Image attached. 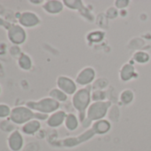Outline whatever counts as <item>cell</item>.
I'll return each instance as SVG.
<instances>
[{
  "mask_svg": "<svg viewBox=\"0 0 151 151\" xmlns=\"http://www.w3.org/2000/svg\"><path fill=\"white\" fill-rule=\"evenodd\" d=\"M36 112L28 107L20 106L12 109L10 118L16 124H25L29 121L35 119Z\"/></svg>",
  "mask_w": 151,
  "mask_h": 151,
  "instance_id": "277c9868",
  "label": "cell"
},
{
  "mask_svg": "<svg viewBox=\"0 0 151 151\" xmlns=\"http://www.w3.org/2000/svg\"><path fill=\"white\" fill-rule=\"evenodd\" d=\"M7 143L12 151H20L23 147L24 139L19 131H14L9 135Z\"/></svg>",
  "mask_w": 151,
  "mask_h": 151,
  "instance_id": "9c48e42d",
  "label": "cell"
},
{
  "mask_svg": "<svg viewBox=\"0 0 151 151\" xmlns=\"http://www.w3.org/2000/svg\"><path fill=\"white\" fill-rule=\"evenodd\" d=\"M108 81H109L108 79L103 78H99L93 84L92 87H93V90H104V88H106L109 86V84H102V83H105V82H108Z\"/></svg>",
  "mask_w": 151,
  "mask_h": 151,
  "instance_id": "603a6c76",
  "label": "cell"
},
{
  "mask_svg": "<svg viewBox=\"0 0 151 151\" xmlns=\"http://www.w3.org/2000/svg\"><path fill=\"white\" fill-rule=\"evenodd\" d=\"M60 106V102L56 101L51 97H45L37 101H30L26 103V107H28L31 110L46 115H51L53 112L59 110Z\"/></svg>",
  "mask_w": 151,
  "mask_h": 151,
  "instance_id": "3957f363",
  "label": "cell"
},
{
  "mask_svg": "<svg viewBox=\"0 0 151 151\" xmlns=\"http://www.w3.org/2000/svg\"><path fill=\"white\" fill-rule=\"evenodd\" d=\"M111 129V124L107 119H101L93 124L91 130L94 134H105L109 132Z\"/></svg>",
  "mask_w": 151,
  "mask_h": 151,
  "instance_id": "5bb4252c",
  "label": "cell"
},
{
  "mask_svg": "<svg viewBox=\"0 0 151 151\" xmlns=\"http://www.w3.org/2000/svg\"><path fill=\"white\" fill-rule=\"evenodd\" d=\"M11 109L6 104H0V118L7 117L11 115Z\"/></svg>",
  "mask_w": 151,
  "mask_h": 151,
  "instance_id": "cb8c5ba5",
  "label": "cell"
},
{
  "mask_svg": "<svg viewBox=\"0 0 151 151\" xmlns=\"http://www.w3.org/2000/svg\"><path fill=\"white\" fill-rule=\"evenodd\" d=\"M63 1H59V0H49V1H45L43 5V9L50 14H58L63 10Z\"/></svg>",
  "mask_w": 151,
  "mask_h": 151,
  "instance_id": "4fadbf2b",
  "label": "cell"
},
{
  "mask_svg": "<svg viewBox=\"0 0 151 151\" xmlns=\"http://www.w3.org/2000/svg\"><path fill=\"white\" fill-rule=\"evenodd\" d=\"M119 100L122 104L129 105L134 100V93L131 89H124L119 94Z\"/></svg>",
  "mask_w": 151,
  "mask_h": 151,
  "instance_id": "e0dca14e",
  "label": "cell"
},
{
  "mask_svg": "<svg viewBox=\"0 0 151 151\" xmlns=\"http://www.w3.org/2000/svg\"><path fill=\"white\" fill-rule=\"evenodd\" d=\"M104 37H105V32L101 31V30H95V31L89 32V34L86 36L87 41H89L91 43H100L101 41L103 40Z\"/></svg>",
  "mask_w": 151,
  "mask_h": 151,
  "instance_id": "ffe728a7",
  "label": "cell"
},
{
  "mask_svg": "<svg viewBox=\"0 0 151 151\" xmlns=\"http://www.w3.org/2000/svg\"><path fill=\"white\" fill-rule=\"evenodd\" d=\"M19 22L22 27L32 28L37 26L40 23V19L36 14L32 12H24L20 14Z\"/></svg>",
  "mask_w": 151,
  "mask_h": 151,
  "instance_id": "ba28073f",
  "label": "cell"
},
{
  "mask_svg": "<svg viewBox=\"0 0 151 151\" xmlns=\"http://www.w3.org/2000/svg\"><path fill=\"white\" fill-rule=\"evenodd\" d=\"M95 77V69L92 67H86L78 72V74L77 75V78L75 79V82L78 86L86 87L94 81Z\"/></svg>",
  "mask_w": 151,
  "mask_h": 151,
  "instance_id": "5b68a950",
  "label": "cell"
},
{
  "mask_svg": "<svg viewBox=\"0 0 151 151\" xmlns=\"http://www.w3.org/2000/svg\"><path fill=\"white\" fill-rule=\"evenodd\" d=\"M19 66L23 70H29L32 67V60L26 53H22L19 57Z\"/></svg>",
  "mask_w": 151,
  "mask_h": 151,
  "instance_id": "44dd1931",
  "label": "cell"
},
{
  "mask_svg": "<svg viewBox=\"0 0 151 151\" xmlns=\"http://www.w3.org/2000/svg\"><path fill=\"white\" fill-rule=\"evenodd\" d=\"M40 128H41L40 122L37 119H32L28 123H26L25 124H23L22 132L27 135H33L37 132H38Z\"/></svg>",
  "mask_w": 151,
  "mask_h": 151,
  "instance_id": "9a60e30c",
  "label": "cell"
},
{
  "mask_svg": "<svg viewBox=\"0 0 151 151\" xmlns=\"http://www.w3.org/2000/svg\"><path fill=\"white\" fill-rule=\"evenodd\" d=\"M57 88L61 90L63 93H65L68 96V95H74L75 93L77 92L78 85L72 78L67 77V76H60L56 81Z\"/></svg>",
  "mask_w": 151,
  "mask_h": 151,
  "instance_id": "8992f818",
  "label": "cell"
},
{
  "mask_svg": "<svg viewBox=\"0 0 151 151\" xmlns=\"http://www.w3.org/2000/svg\"><path fill=\"white\" fill-rule=\"evenodd\" d=\"M30 3H32V4H42V3H44V1H42V0H40V1H30Z\"/></svg>",
  "mask_w": 151,
  "mask_h": 151,
  "instance_id": "484cf974",
  "label": "cell"
},
{
  "mask_svg": "<svg viewBox=\"0 0 151 151\" xmlns=\"http://www.w3.org/2000/svg\"><path fill=\"white\" fill-rule=\"evenodd\" d=\"M0 93H1V88H0Z\"/></svg>",
  "mask_w": 151,
  "mask_h": 151,
  "instance_id": "4316f807",
  "label": "cell"
},
{
  "mask_svg": "<svg viewBox=\"0 0 151 151\" xmlns=\"http://www.w3.org/2000/svg\"><path fill=\"white\" fill-rule=\"evenodd\" d=\"M26 37V32L21 25H12L8 29V38L14 45L23 44Z\"/></svg>",
  "mask_w": 151,
  "mask_h": 151,
  "instance_id": "52a82bcc",
  "label": "cell"
},
{
  "mask_svg": "<svg viewBox=\"0 0 151 151\" xmlns=\"http://www.w3.org/2000/svg\"><path fill=\"white\" fill-rule=\"evenodd\" d=\"M136 76L137 74L133 66V62L124 63L121 67L120 71H119V78L123 82H128L132 80V78H134Z\"/></svg>",
  "mask_w": 151,
  "mask_h": 151,
  "instance_id": "30bf717a",
  "label": "cell"
},
{
  "mask_svg": "<svg viewBox=\"0 0 151 151\" xmlns=\"http://www.w3.org/2000/svg\"><path fill=\"white\" fill-rule=\"evenodd\" d=\"M91 98H92L93 102L105 101V100L107 98V94L104 90H93Z\"/></svg>",
  "mask_w": 151,
  "mask_h": 151,
  "instance_id": "7402d4cb",
  "label": "cell"
},
{
  "mask_svg": "<svg viewBox=\"0 0 151 151\" xmlns=\"http://www.w3.org/2000/svg\"><path fill=\"white\" fill-rule=\"evenodd\" d=\"M67 116V113L63 110H57L51 114L47 119V125L52 128H56L64 124Z\"/></svg>",
  "mask_w": 151,
  "mask_h": 151,
  "instance_id": "7c38bea8",
  "label": "cell"
},
{
  "mask_svg": "<svg viewBox=\"0 0 151 151\" xmlns=\"http://www.w3.org/2000/svg\"><path fill=\"white\" fill-rule=\"evenodd\" d=\"M110 107H111V102L107 101L91 103L86 110V117L85 119L87 120L86 126H88L93 122L94 123L101 119H104Z\"/></svg>",
  "mask_w": 151,
  "mask_h": 151,
  "instance_id": "7a4b0ae2",
  "label": "cell"
},
{
  "mask_svg": "<svg viewBox=\"0 0 151 151\" xmlns=\"http://www.w3.org/2000/svg\"><path fill=\"white\" fill-rule=\"evenodd\" d=\"M49 97L58 102H65L68 100V95L59 88H53L49 92Z\"/></svg>",
  "mask_w": 151,
  "mask_h": 151,
  "instance_id": "ac0fdd59",
  "label": "cell"
},
{
  "mask_svg": "<svg viewBox=\"0 0 151 151\" xmlns=\"http://www.w3.org/2000/svg\"><path fill=\"white\" fill-rule=\"evenodd\" d=\"M64 124H65V127L67 128V130H68L70 132H74L79 126V120L75 114L68 113V114H67Z\"/></svg>",
  "mask_w": 151,
  "mask_h": 151,
  "instance_id": "2e32d148",
  "label": "cell"
},
{
  "mask_svg": "<svg viewBox=\"0 0 151 151\" xmlns=\"http://www.w3.org/2000/svg\"><path fill=\"white\" fill-rule=\"evenodd\" d=\"M91 86L82 87L78 89L75 94L72 96V105L74 109L79 113V121L81 123L84 122V120L86 117V110L88 107L91 104Z\"/></svg>",
  "mask_w": 151,
  "mask_h": 151,
  "instance_id": "6da1fadb",
  "label": "cell"
},
{
  "mask_svg": "<svg viewBox=\"0 0 151 151\" xmlns=\"http://www.w3.org/2000/svg\"><path fill=\"white\" fill-rule=\"evenodd\" d=\"M130 4L129 0H116L115 2V6L118 8V9H124L125 7H127Z\"/></svg>",
  "mask_w": 151,
  "mask_h": 151,
  "instance_id": "d4e9b609",
  "label": "cell"
},
{
  "mask_svg": "<svg viewBox=\"0 0 151 151\" xmlns=\"http://www.w3.org/2000/svg\"><path fill=\"white\" fill-rule=\"evenodd\" d=\"M150 55L143 51H138L133 53L132 55V60L139 64H146L149 61Z\"/></svg>",
  "mask_w": 151,
  "mask_h": 151,
  "instance_id": "d6986e66",
  "label": "cell"
},
{
  "mask_svg": "<svg viewBox=\"0 0 151 151\" xmlns=\"http://www.w3.org/2000/svg\"><path fill=\"white\" fill-rule=\"evenodd\" d=\"M63 4L65 6H67L69 9L80 11V13L82 14L86 15V18L93 21V16L91 15L90 12L85 7V6H84V4L81 0H64Z\"/></svg>",
  "mask_w": 151,
  "mask_h": 151,
  "instance_id": "8fae6325",
  "label": "cell"
}]
</instances>
